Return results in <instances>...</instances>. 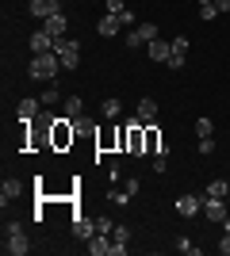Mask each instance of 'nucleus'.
I'll return each mask as SVG.
<instances>
[{
  "mask_svg": "<svg viewBox=\"0 0 230 256\" xmlns=\"http://www.w3.org/2000/svg\"><path fill=\"white\" fill-rule=\"evenodd\" d=\"M115 20H119L123 27H131V23H134V16H131V8H123V12H115Z\"/></svg>",
  "mask_w": 230,
  "mask_h": 256,
  "instance_id": "obj_35",
  "label": "nucleus"
},
{
  "mask_svg": "<svg viewBox=\"0 0 230 256\" xmlns=\"http://www.w3.org/2000/svg\"><path fill=\"white\" fill-rule=\"evenodd\" d=\"M111 256H127V245H123V241H111Z\"/></svg>",
  "mask_w": 230,
  "mask_h": 256,
  "instance_id": "obj_37",
  "label": "nucleus"
},
{
  "mask_svg": "<svg viewBox=\"0 0 230 256\" xmlns=\"http://www.w3.org/2000/svg\"><path fill=\"white\" fill-rule=\"evenodd\" d=\"M20 192H23V184L16 180V176H8V180L0 184V203H4V210H8L12 199H20Z\"/></svg>",
  "mask_w": 230,
  "mask_h": 256,
  "instance_id": "obj_12",
  "label": "nucleus"
},
{
  "mask_svg": "<svg viewBox=\"0 0 230 256\" xmlns=\"http://www.w3.org/2000/svg\"><path fill=\"white\" fill-rule=\"evenodd\" d=\"M27 8H31V16H35V20H50L54 12H62V4H58V0H31Z\"/></svg>",
  "mask_w": 230,
  "mask_h": 256,
  "instance_id": "obj_11",
  "label": "nucleus"
},
{
  "mask_svg": "<svg viewBox=\"0 0 230 256\" xmlns=\"http://www.w3.org/2000/svg\"><path fill=\"white\" fill-rule=\"evenodd\" d=\"M176 252H184V256H196L199 248L192 245V241H188V237H176Z\"/></svg>",
  "mask_w": 230,
  "mask_h": 256,
  "instance_id": "obj_26",
  "label": "nucleus"
},
{
  "mask_svg": "<svg viewBox=\"0 0 230 256\" xmlns=\"http://www.w3.org/2000/svg\"><path fill=\"white\" fill-rule=\"evenodd\" d=\"M66 100V88L58 84V80H46V92H43V104L50 107V104H62Z\"/></svg>",
  "mask_w": 230,
  "mask_h": 256,
  "instance_id": "obj_18",
  "label": "nucleus"
},
{
  "mask_svg": "<svg viewBox=\"0 0 230 256\" xmlns=\"http://www.w3.org/2000/svg\"><path fill=\"white\" fill-rule=\"evenodd\" d=\"M58 69H62V62H58V54L54 50H46V54H35V62L27 65V73L35 76V80H54Z\"/></svg>",
  "mask_w": 230,
  "mask_h": 256,
  "instance_id": "obj_1",
  "label": "nucleus"
},
{
  "mask_svg": "<svg viewBox=\"0 0 230 256\" xmlns=\"http://www.w3.org/2000/svg\"><path fill=\"white\" fill-rule=\"evenodd\" d=\"M54 54H58V62H62V69H69V73L81 65V42L77 38H66V34L54 38Z\"/></svg>",
  "mask_w": 230,
  "mask_h": 256,
  "instance_id": "obj_2",
  "label": "nucleus"
},
{
  "mask_svg": "<svg viewBox=\"0 0 230 256\" xmlns=\"http://www.w3.org/2000/svg\"><path fill=\"white\" fill-rule=\"evenodd\" d=\"M73 138H77L73 118H58L54 126H50V146H54V150H66V146H73Z\"/></svg>",
  "mask_w": 230,
  "mask_h": 256,
  "instance_id": "obj_3",
  "label": "nucleus"
},
{
  "mask_svg": "<svg viewBox=\"0 0 230 256\" xmlns=\"http://www.w3.org/2000/svg\"><path fill=\"white\" fill-rule=\"evenodd\" d=\"M96 234V222H88L85 214H73V237H81V241H88V237Z\"/></svg>",
  "mask_w": 230,
  "mask_h": 256,
  "instance_id": "obj_15",
  "label": "nucleus"
},
{
  "mask_svg": "<svg viewBox=\"0 0 230 256\" xmlns=\"http://www.w3.org/2000/svg\"><path fill=\"white\" fill-rule=\"evenodd\" d=\"M119 27H123V23L115 20L111 12H104V16H100V27H96V31L104 34V38H111V34H119Z\"/></svg>",
  "mask_w": 230,
  "mask_h": 256,
  "instance_id": "obj_17",
  "label": "nucleus"
},
{
  "mask_svg": "<svg viewBox=\"0 0 230 256\" xmlns=\"http://www.w3.org/2000/svg\"><path fill=\"white\" fill-rule=\"evenodd\" d=\"M127 50H146V38L138 31H131V34H127Z\"/></svg>",
  "mask_w": 230,
  "mask_h": 256,
  "instance_id": "obj_27",
  "label": "nucleus"
},
{
  "mask_svg": "<svg viewBox=\"0 0 230 256\" xmlns=\"http://www.w3.org/2000/svg\"><path fill=\"white\" fill-rule=\"evenodd\" d=\"M123 8H127L123 0H108V12H111V16H115V12H123Z\"/></svg>",
  "mask_w": 230,
  "mask_h": 256,
  "instance_id": "obj_39",
  "label": "nucleus"
},
{
  "mask_svg": "<svg viewBox=\"0 0 230 256\" xmlns=\"http://www.w3.org/2000/svg\"><path fill=\"white\" fill-rule=\"evenodd\" d=\"M4 252L8 256H27L31 252V241H27L23 234H12V237H4Z\"/></svg>",
  "mask_w": 230,
  "mask_h": 256,
  "instance_id": "obj_9",
  "label": "nucleus"
},
{
  "mask_svg": "<svg viewBox=\"0 0 230 256\" xmlns=\"http://www.w3.org/2000/svg\"><path fill=\"white\" fill-rule=\"evenodd\" d=\"M203 218L222 226V218H230V206L222 203V199H215V195H203Z\"/></svg>",
  "mask_w": 230,
  "mask_h": 256,
  "instance_id": "obj_5",
  "label": "nucleus"
},
{
  "mask_svg": "<svg viewBox=\"0 0 230 256\" xmlns=\"http://www.w3.org/2000/svg\"><path fill=\"white\" fill-rule=\"evenodd\" d=\"M219 252H222V256H230V234H222V241H219Z\"/></svg>",
  "mask_w": 230,
  "mask_h": 256,
  "instance_id": "obj_38",
  "label": "nucleus"
},
{
  "mask_svg": "<svg viewBox=\"0 0 230 256\" xmlns=\"http://www.w3.org/2000/svg\"><path fill=\"white\" fill-rule=\"evenodd\" d=\"M134 118H138L142 126H146V122H153V118H157V100H150V96L138 100V111H134Z\"/></svg>",
  "mask_w": 230,
  "mask_h": 256,
  "instance_id": "obj_14",
  "label": "nucleus"
},
{
  "mask_svg": "<svg viewBox=\"0 0 230 256\" xmlns=\"http://www.w3.org/2000/svg\"><path fill=\"white\" fill-rule=\"evenodd\" d=\"M127 153H131V157H142L146 153V126L138 122V118L127 122Z\"/></svg>",
  "mask_w": 230,
  "mask_h": 256,
  "instance_id": "obj_4",
  "label": "nucleus"
},
{
  "mask_svg": "<svg viewBox=\"0 0 230 256\" xmlns=\"http://www.w3.org/2000/svg\"><path fill=\"white\" fill-rule=\"evenodd\" d=\"M111 230H115V222H111V218H104V214H100V218H96V234H108V237H111Z\"/></svg>",
  "mask_w": 230,
  "mask_h": 256,
  "instance_id": "obj_30",
  "label": "nucleus"
},
{
  "mask_svg": "<svg viewBox=\"0 0 230 256\" xmlns=\"http://www.w3.org/2000/svg\"><path fill=\"white\" fill-rule=\"evenodd\" d=\"M12 234H23V222H16V218H8V222H4V237H12Z\"/></svg>",
  "mask_w": 230,
  "mask_h": 256,
  "instance_id": "obj_34",
  "label": "nucleus"
},
{
  "mask_svg": "<svg viewBox=\"0 0 230 256\" xmlns=\"http://www.w3.org/2000/svg\"><path fill=\"white\" fill-rule=\"evenodd\" d=\"M199 4H215V0H199Z\"/></svg>",
  "mask_w": 230,
  "mask_h": 256,
  "instance_id": "obj_41",
  "label": "nucleus"
},
{
  "mask_svg": "<svg viewBox=\"0 0 230 256\" xmlns=\"http://www.w3.org/2000/svg\"><path fill=\"white\" fill-rule=\"evenodd\" d=\"M119 111H123V100L119 96H108L104 104H100V115H104V118H119Z\"/></svg>",
  "mask_w": 230,
  "mask_h": 256,
  "instance_id": "obj_21",
  "label": "nucleus"
},
{
  "mask_svg": "<svg viewBox=\"0 0 230 256\" xmlns=\"http://www.w3.org/2000/svg\"><path fill=\"white\" fill-rule=\"evenodd\" d=\"M31 50H35V54H46V50H54V34H46V31H35V34H31Z\"/></svg>",
  "mask_w": 230,
  "mask_h": 256,
  "instance_id": "obj_19",
  "label": "nucleus"
},
{
  "mask_svg": "<svg viewBox=\"0 0 230 256\" xmlns=\"http://www.w3.org/2000/svg\"><path fill=\"white\" fill-rule=\"evenodd\" d=\"M215 16H219V8H215V4H199V20H203V23H211Z\"/></svg>",
  "mask_w": 230,
  "mask_h": 256,
  "instance_id": "obj_28",
  "label": "nucleus"
},
{
  "mask_svg": "<svg viewBox=\"0 0 230 256\" xmlns=\"http://www.w3.org/2000/svg\"><path fill=\"white\" fill-rule=\"evenodd\" d=\"M226 199H230V195H226Z\"/></svg>",
  "mask_w": 230,
  "mask_h": 256,
  "instance_id": "obj_42",
  "label": "nucleus"
},
{
  "mask_svg": "<svg viewBox=\"0 0 230 256\" xmlns=\"http://www.w3.org/2000/svg\"><path fill=\"white\" fill-rule=\"evenodd\" d=\"M111 203H115V206H127V203H131V192H127V188L111 192Z\"/></svg>",
  "mask_w": 230,
  "mask_h": 256,
  "instance_id": "obj_29",
  "label": "nucleus"
},
{
  "mask_svg": "<svg viewBox=\"0 0 230 256\" xmlns=\"http://www.w3.org/2000/svg\"><path fill=\"white\" fill-rule=\"evenodd\" d=\"M173 58H188V38H173Z\"/></svg>",
  "mask_w": 230,
  "mask_h": 256,
  "instance_id": "obj_33",
  "label": "nucleus"
},
{
  "mask_svg": "<svg viewBox=\"0 0 230 256\" xmlns=\"http://www.w3.org/2000/svg\"><path fill=\"white\" fill-rule=\"evenodd\" d=\"M111 241H123V245H127V241H131V230H127V226H115V230H111Z\"/></svg>",
  "mask_w": 230,
  "mask_h": 256,
  "instance_id": "obj_32",
  "label": "nucleus"
},
{
  "mask_svg": "<svg viewBox=\"0 0 230 256\" xmlns=\"http://www.w3.org/2000/svg\"><path fill=\"white\" fill-rule=\"evenodd\" d=\"M196 153H203V157H211V153H215V138H199Z\"/></svg>",
  "mask_w": 230,
  "mask_h": 256,
  "instance_id": "obj_31",
  "label": "nucleus"
},
{
  "mask_svg": "<svg viewBox=\"0 0 230 256\" xmlns=\"http://www.w3.org/2000/svg\"><path fill=\"white\" fill-rule=\"evenodd\" d=\"M66 12H54V16H50V20H43V31L46 34H54V38H62V34H66Z\"/></svg>",
  "mask_w": 230,
  "mask_h": 256,
  "instance_id": "obj_13",
  "label": "nucleus"
},
{
  "mask_svg": "<svg viewBox=\"0 0 230 256\" xmlns=\"http://www.w3.org/2000/svg\"><path fill=\"white\" fill-rule=\"evenodd\" d=\"M88 252H92V256H108L111 252L108 234H92V237H88Z\"/></svg>",
  "mask_w": 230,
  "mask_h": 256,
  "instance_id": "obj_16",
  "label": "nucleus"
},
{
  "mask_svg": "<svg viewBox=\"0 0 230 256\" xmlns=\"http://www.w3.org/2000/svg\"><path fill=\"white\" fill-rule=\"evenodd\" d=\"M215 8H219V12H230V0H215Z\"/></svg>",
  "mask_w": 230,
  "mask_h": 256,
  "instance_id": "obj_40",
  "label": "nucleus"
},
{
  "mask_svg": "<svg viewBox=\"0 0 230 256\" xmlns=\"http://www.w3.org/2000/svg\"><path fill=\"white\" fill-rule=\"evenodd\" d=\"M146 54H150V62H165V65H169V58H173V42L153 38V42H146Z\"/></svg>",
  "mask_w": 230,
  "mask_h": 256,
  "instance_id": "obj_7",
  "label": "nucleus"
},
{
  "mask_svg": "<svg viewBox=\"0 0 230 256\" xmlns=\"http://www.w3.org/2000/svg\"><path fill=\"white\" fill-rule=\"evenodd\" d=\"M73 126H77V134H92V130H96V118L81 115V118H73Z\"/></svg>",
  "mask_w": 230,
  "mask_h": 256,
  "instance_id": "obj_23",
  "label": "nucleus"
},
{
  "mask_svg": "<svg viewBox=\"0 0 230 256\" xmlns=\"http://www.w3.org/2000/svg\"><path fill=\"white\" fill-rule=\"evenodd\" d=\"M165 168H169V160H165V153H157V157H153V172H157V176H161Z\"/></svg>",
  "mask_w": 230,
  "mask_h": 256,
  "instance_id": "obj_36",
  "label": "nucleus"
},
{
  "mask_svg": "<svg viewBox=\"0 0 230 256\" xmlns=\"http://www.w3.org/2000/svg\"><path fill=\"white\" fill-rule=\"evenodd\" d=\"M207 195H215V199H226V195H230V184L211 180V184H207Z\"/></svg>",
  "mask_w": 230,
  "mask_h": 256,
  "instance_id": "obj_22",
  "label": "nucleus"
},
{
  "mask_svg": "<svg viewBox=\"0 0 230 256\" xmlns=\"http://www.w3.org/2000/svg\"><path fill=\"white\" fill-rule=\"evenodd\" d=\"M16 118H20V122H35V118H39V100L23 96L20 104H16Z\"/></svg>",
  "mask_w": 230,
  "mask_h": 256,
  "instance_id": "obj_10",
  "label": "nucleus"
},
{
  "mask_svg": "<svg viewBox=\"0 0 230 256\" xmlns=\"http://www.w3.org/2000/svg\"><path fill=\"white\" fill-rule=\"evenodd\" d=\"M62 107H66V118H81V115H85V100H81V96H66Z\"/></svg>",
  "mask_w": 230,
  "mask_h": 256,
  "instance_id": "obj_20",
  "label": "nucleus"
},
{
  "mask_svg": "<svg viewBox=\"0 0 230 256\" xmlns=\"http://www.w3.org/2000/svg\"><path fill=\"white\" fill-rule=\"evenodd\" d=\"M176 214H180V218L203 214V199H199V195H180V199H176Z\"/></svg>",
  "mask_w": 230,
  "mask_h": 256,
  "instance_id": "obj_6",
  "label": "nucleus"
},
{
  "mask_svg": "<svg viewBox=\"0 0 230 256\" xmlns=\"http://www.w3.org/2000/svg\"><path fill=\"white\" fill-rule=\"evenodd\" d=\"M134 31L142 34L146 42H153V38H157V27H153V23H138V27H134Z\"/></svg>",
  "mask_w": 230,
  "mask_h": 256,
  "instance_id": "obj_25",
  "label": "nucleus"
},
{
  "mask_svg": "<svg viewBox=\"0 0 230 256\" xmlns=\"http://www.w3.org/2000/svg\"><path fill=\"white\" fill-rule=\"evenodd\" d=\"M146 153H153V157H157V153H169V146L161 142V130L153 126V122H146Z\"/></svg>",
  "mask_w": 230,
  "mask_h": 256,
  "instance_id": "obj_8",
  "label": "nucleus"
},
{
  "mask_svg": "<svg viewBox=\"0 0 230 256\" xmlns=\"http://www.w3.org/2000/svg\"><path fill=\"white\" fill-rule=\"evenodd\" d=\"M196 134L199 138H215V122L211 118H196Z\"/></svg>",
  "mask_w": 230,
  "mask_h": 256,
  "instance_id": "obj_24",
  "label": "nucleus"
}]
</instances>
